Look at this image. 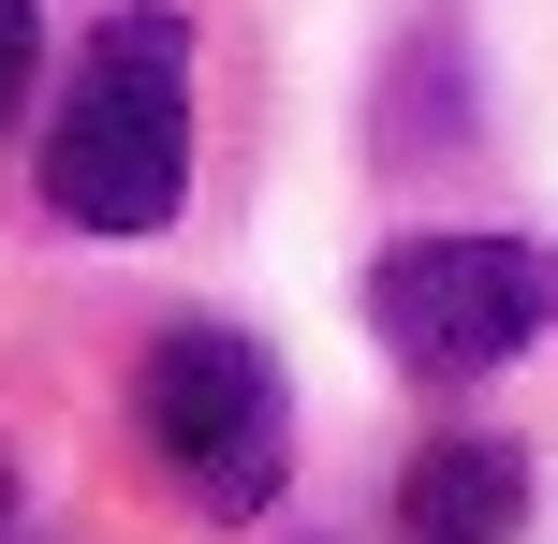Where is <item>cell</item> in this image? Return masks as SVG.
<instances>
[{
	"instance_id": "6da1fadb",
	"label": "cell",
	"mask_w": 558,
	"mask_h": 544,
	"mask_svg": "<svg viewBox=\"0 0 558 544\" xmlns=\"http://www.w3.org/2000/svg\"><path fill=\"white\" fill-rule=\"evenodd\" d=\"M192 192V15L133 0L74 45V88L45 118V206L74 235H162Z\"/></svg>"
},
{
	"instance_id": "7a4b0ae2",
	"label": "cell",
	"mask_w": 558,
	"mask_h": 544,
	"mask_svg": "<svg viewBox=\"0 0 558 544\" xmlns=\"http://www.w3.org/2000/svg\"><path fill=\"white\" fill-rule=\"evenodd\" d=\"M133 427H147V457H162V486L192 516H265L279 471H294V398H279L265 339H235V324H162L147 339Z\"/></svg>"
},
{
	"instance_id": "3957f363",
	"label": "cell",
	"mask_w": 558,
	"mask_h": 544,
	"mask_svg": "<svg viewBox=\"0 0 558 544\" xmlns=\"http://www.w3.org/2000/svg\"><path fill=\"white\" fill-rule=\"evenodd\" d=\"M367 324H383L397 368L485 383L558 324V251H530V235H397L367 265Z\"/></svg>"
},
{
	"instance_id": "277c9868",
	"label": "cell",
	"mask_w": 558,
	"mask_h": 544,
	"mask_svg": "<svg viewBox=\"0 0 558 544\" xmlns=\"http://www.w3.org/2000/svg\"><path fill=\"white\" fill-rule=\"evenodd\" d=\"M514 516H530V457L485 442V427L426 442L397 471V544H514Z\"/></svg>"
},
{
	"instance_id": "5b68a950",
	"label": "cell",
	"mask_w": 558,
	"mask_h": 544,
	"mask_svg": "<svg viewBox=\"0 0 558 544\" xmlns=\"http://www.w3.org/2000/svg\"><path fill=\"white\" fill-rule=\"evenodd\" d=\"M29 74H45V15H29V0H0V118L29 104Z\"/></svg>"
},
{
	"instance_id": "8992f818",
	"label": "cell",
	"mask_w": 558,
	"mask_h": 544,
	"mask_svg": "<svg viewBox=\"0 0 558 544\" xmlns=\"http://www.w3.org/2000/svg\"><path fill=\"white\" fill-rule=\"evenodd\" d=\"M15 500H29V486H15V442H0V530H15Z\"/></svg>"
}]
</instances>
